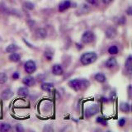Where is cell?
I'll use <instances>...</instances> for the list:
<instances>
[{"label":"cell","instance_id":"6da1fadb","mask_svg":"<svg viewBox=\"0 0 132 132\" xmlns=\"http://www.w3.org/2000/svg\"><path fill=\"white\" fill-rule=\"evenodd\" d=\"M89 85V82L88 81L84 80V79H73V80H70L69 82V86L71 88L74 89V90H79V89H84L87 88Z\"/></svg>","mask_w":132,"mask_h":132},{"label":"cell","instance_id":"7a4b0ae2","mask_svg":"<svg viewBox=\"0 0 132 132\" xmlns=\"http://www.w3.org/2000/svg\"><path fill=\"white\" fill-rule=\"evenodd\" d=\"M97 55L95 52H86L84 55H82L80 58V61L82 64L87 65L94 63L97 60Z\"/></svg>","mask_w":132,"mask_h":132},{"label":"cell","instance_id":"3957f363","mask_svg":"<svg viewBox=\"0 0 132 132\" xmlns=\"http://www.w3.org/2000/svg\"><path fill=\"white\" fill-rule=\"evenodd\" d=\"M81 40H82V41L84 44L91 43L94 40V34H93V32L90 31H87L84 32V34L82 35Z\"/></svg>","mask_w":132,"mask_h":132},{"label":"cell","instance_id":"277c9868","mask_svg":"<svg viewBox=\"0 0 132 132\" xmlns=\"http://www.w3.org/2000/svg\"><path fill=\"white\" fill-rule=\"evenodd\" d=\"M24 69L26 70V72L29 74L34 73L36 69V65L35 61H33V60L27 61L24 64Z\"/></svg>","mask_w":132,"mask_h":132},{"label":"cell","instance_id":"5b68a950","mask_svg":"<svg viewBox=\"0 0 132 132\" xmlns=\"http://www.w3.org/2000/svg\"><path fill=\"white\" fill-rule=\"evenodd\" d=\"M98 106L97 105L95 106H90L88 108H87L86 111H85V116L87 117H92V116L95 115L96 113H97L98 111Z\"/></svg>","mask_w":132,"mask_h":132},{"label":"cell","instance_id":"8992f818","mask_svg":"<svg viewBox=\"0 0 132 132\" xmlns=\"http://www.w3.org/2000/svg\"><path fill=\"white\" fill-rule=\"evenodd\" d=\"M71 5V3H70L69 0H63L60 4H59V11L60 12H64L66 9L70 7Z\"/></svg>","mask_w":132,"mask_h":132},{"label":"cell","instance_id":"52a82bcc","mask_svg":"<svg viewBox=\"0 0 132 132\" xmlns=\"http://www.w3.org/2000/svg\"><path fill=\"white\" fill-rule=\"evenodd\" d=\"M63 68H62V66L60 64H55L53 65L52 67V73L55 74V75H62L63 74Z\"/></svg>","mask_w":132,"mask_h":132},{"label":"cell","instance_id":"ba28073f","mask_svg":"<svg viewBox=\"0 0 132 132\" xmlns=\"http://www.w3.org/2000/svg\"><path fill=\"white\" fill-rule=\"evenodd\" d=\"M22 82L24 85H26L27 87H31L35 84V78L31 77V76H27V77H25L23 79H22Z\"/></svg>","mask_w":132,"mask_h":132},{"label":"cell","instance_id":"9c48e42d","mask_svg":"<svg viewBox=\"0 0 132 132\" xmlns=\"http://www.w3.org/2000/svg\"><path fill=\"white\" fill-rule=\"evenodd\" d=\"M1 96L4 100H7V99H10L13 96V93H12V91L11 89H5L4 91H3Z\"/></svg>","mask_w":132,"mask_h":132},{"label":"cell","instance_id":"30bf717a","mask_svg":"<svg viewBox=\"0 0 132 132\" xmlns=\"http://www.w3.org/2000/svg\"><path fill=\"white\" fill-rule=\"evenodd\" d=\"M36 35L40 39H45V37H46V36H47V32H46V31L45 30V29L39 28V29H37V30H36Z\"/></svg>","mask_w":132,"mask_h":132},{"label":"cell","instance_id":"8fae6325","mask_svg":"<svg viewBox=\"0 0 132 132\" xmlns=\"http://www.w3.org/2000/svg\"><path fill=\"white\" fill-rule=\"evenodd\" d=\"M106 37H108V38H114V37L117 36V31H116V29L113 27H109L106 31Z\"/></svg>","mask_w":132,"mask_h":132},{"label":"cell","instance_id":"7c38bea8","mask_svg":"<svg viewBox=\"0 0 132 132\" xmlns=\"http://www.w3.org/2000/svg\"><path fill=\"white\" fill-rule=\"evenodd\" d=\"M117 65V60L115 58H110V59L107 60V61L106 62V66L107 68H113Z\"/></svg>","mask_w":132,"mask_h":132},{"label":"cell","instance_id":"4fadbf2b","mask_svg":"<svg viewBox=\"0 0 132 132\" xmlns=\"http://www.w3.org/2000/svg\"><path fill=\"white\" fill-rule=\"evenodd\" d=\"M9 60H10V61L13 62V63H16V62L20 61V60H21V56H20L19 54H18V53H14V52H13V53L11 54V55H9Z\"/></svg>","mask_w":132,"mask_h":132},{"label":"cell","instance_id":"5bb4252c","mask_svg":"<svg viewBox=\"0 0 132 132\" xmlns=\"http://www.w3.org/2000/svg\"><path fill=\"white\" fill-rule=\"evenodd\" d=\"M126 69H127V71L129 72V73H131V69H132V57H131V55L128 56L127 60L126 61Z\"/></svg>","mask_w":132,"mask_h":132},{"label":"cell","instance_id":"9a60e30c","mask_svg":"<svg viewBox=\"0 0 132 132\" xmlns=\"http://www.w3.org/2000/svg\"><path fill=\"white\" fill-rule=\"evenodd\" d=\"M53 87H54V84H51V82H43V84H41V89L49 92V91L51 90Z\"/></svg>","mask_w":132,"mask_h":132},{"label":"cell","instance_id":"2e32d148","mask_svg":"<svg viewBox=\"0 0 132 132\" xmlns=\"http://www.w3.org/2000/svg\"><path fill=\"white\" fill-rule=\"evenodd\" d=\"M120 108L122 111L124 112H129L130 110V104L127 102H121V106H120Z\"/></svg>","mask_w":132,"mask_h":132},{"label":"cell","instance_id":"e0dca14e","mask_svg":"<svg viewBox=\"0 0 132 132\" xmlns=\"http://www.w3.org/2000/svg\"><path fill=\"white\" fill-rule=\"evenodd\" d=\"M18 50V45H15V44H11L9 45H7V48H6V51L7 53H13L15 51H16Z\"/></svg>","mask_w":132,"mask_h":132},{"label":"cell","instance_id":"ac0fdd59","mask_svg":"<svg viewBox=\"0 0 132 132\" xmlns=\"http://www.w3.org/2000/svg\"><path fill=\"white\" fill-rule=\"evenodd\" d=\"M18 95H20V96L27 97V96H28V94H29V90H28V88H24V87H23V88H18Z\"/></svg>","mask_w":132,"mask_h":132},{"label":"cell","instance_id":"d6986e66","mask_svg":"<svg viewBox=\"0 0 132 132\" xmlns=\"http://www.w3.org/2000/svg\"><path fill=\"white\" fill-rule=\"evenodd\" d=\"M95 79L99 82H104L106 81V77L103 73H98L95 75Z\"/></svg>","mask_w":132,"mask_h":132},{"label":"cell","instance_id":"ffe728a7","mask_svg":"<svg viewBox=\"0 0 132 132\" xmlns=\"http://www.w3.org/2000/svg\"><path fill=\"white\" fill-rule=\"evenodd\" d=\"M10 129H11V126L7 123H3L1 124V126H0V130L3 132L8 131Z\"/></svg>","mask_w":132,"mask_h":132},{"label":"cell","instance_id":"44dd1931","mask_svg":"<svg viewBox=\"0 0 132 132\" xmlns=\"http://www.w3.org/2000/svg\"><path fill=\"white\" fill-rule=\"evenodd\" d=\"M7 81V75L3 72L0 73V84H3Z\"/></svg>","mask_w":132,"mask_h":132},{"label":"cell","instance_id":"7402d4cb","mask_svg":"<svg viewBox=\"0 0 132 132\" xmlns=\"http://www.w3.org/2000/svg\"><path fill=\"white\" fill-rule=\"evenodd\" d=\"M108 53L111 54V55H117L118 53V48L116 45H111L108 49Z\"/></svg>","mask_w":132,"mask_h":132},{"label":"cell","instance_id":"603a6c76","mask_svg":"<svg viewBox=\"0 0 132 132\" xmlns=\"http://www.w3.org/2000/svg\"><path fill=\"white\" fill-rule=\"evenodd\" d=\"M96 121L99 124H102V126H106L107 125V121H106V120L104 118V117H98L96 120Z\"/></svg>","mask_w":132,"mask_h":132},{"label":"cell","instance_id":"cb8c5ba5","mask_svg":"<svg viewBox=\"0 0 132 132\" xmlns=\"http://www.w3.org/2000/svg\"><path fill=\"white\" fill-rule=\"evenodd\" d=\"M23 7H24L25 8H27V9L32 10L33 8H34V4L31 3H30V2H26V3H24Z\"/></svg>","mask_w":132,"mask_h":132},{"label":"cell","instance_id":"d4e9b609","mask_svg":"<svg viewBox=\"0 0 132 132\" xmlns=\"http://www.w3.org/2000/svg\"><path fill=\"white\" fill-rule=\"evenodd\" d=\"M126 119L125 118H121L119 120V122H118V124H119V126H123L124 125L126 124Z\"/></svg>","mask_w":132,"mask_h":132},{"label":"cell","instance_id":"484cf974","mask_svg":"<svg viewBox=\"0 0 132 132\" xmlns=\"http://www.w3.org/2000/svg\"><path fill=\"white\" fill-rule=\"evenodd\" d=\"M45 57L47 58L48 60H51V58H52V55H53V54L52 53H50L48 51H45Z\"/></svg>","mask_w":132,"mask_h":132},{"label":"cell","instance_id":"4316f807","mask_svg":"<svg viewBox=\"0 0 132 132\" xmlns=\"http://www.w3.org/2000/svg\"><path fill=\"white\" fill-rule=\"evenodd\" d=\"M19 77H20V75L18 72H15V73H13V74H12V78H13V79H18Z\"/></svg>","mask_w":132,"mask_h":132},{"label":"cell","instance_id":"83f0119b","mask_svg":"<svg viewBox=\"0 0 132 132\" xmlns=\"http://www.w3.org/2000/svg\"><path fill=\"white\" fill-rule=\"evenodd\" d=\"M16 130H18V131H22L23 130V128L22 127V126L18 125V126H16Z\"/></svg>","mask_w":132,"mask_h":132},{"label":"cell","instance_id":"f1b7e54d","mask_svg":"<svg viewBox=\"0 0 132 132\" xmlns=\"http://www.w3.org/2000/svg\"><path fill=\"white\" fill-rule=\"evenodd\" d=\"M112 1H113V0H102V2L104 3L105 4H108V3H111Z\"/></svg>","mask_w":132,"mask_h":132},{"label":"cell","instance_id":"f546056e","mask_svg":"<svg viewBox=\"0 0 132 132\" xmlns=\"http://www.w3.org/2000/svg\"><path fill=\"white\" fill-rule=\"evenodd\" d=\"M86 2H88V3H91V4H93L96 2V0H86Z\"/></svg>","mask_w":132,"mask_h":132},{"label":"cell","instance_id":"4dcf8cb0","mask_svg":"<svg viewBox=\"0 0 132 132\" xmlns=\"http://www.w3.org/2000/svg\"><path fill=\"white\" fill-rule=\"evenodd\" d=\"M128 14H129V15H130L131 14V7H129V9H128Z\"/></svg>","mask_w":132,"mask_h":132}]
</instances>
